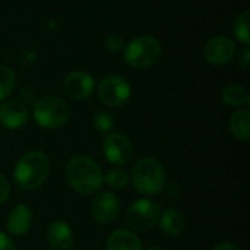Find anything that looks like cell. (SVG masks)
<instances>
[{"mask_svg": "<svg viewBox=\"0 0 250 250\" xmlns=\"http://www.w3.org/2000/svg\"><path fill=\"white\" fill-rule=\"evenodd\" d=\"M95 88L94 79L91 75L82 70L70 72L64 79V91L66 94L78 101L86 100Z\"/></svg>", "mask_w": 250, "mask_h": 250, "instance_id": "obj_11", "label": "cell"}, {"mask_svg": "<svg viewBox=\"0 0 250 250\" xmlns=\"http://www.w3.org/2000/svg\"><path fill=\"white\" fill-rule=\"evenodd\" d=\"M230 129L234 138L248 141L250 138V113L249 110H239L230 119Z\"/></svg>", "mask_w": 250, "mask_h": 250, "instance_id": "obj_17", "label": "cell"}, {"mask_svg": "<svg viewBox=\"0 0 250 250\" xmlns=\"http://www.w3.org/2000/svg\"><path fill=\"white\" fill-rule=\"evenodd\" d=\"M132 183L142 195H158L166 188V171L155 158L139 160L132 170Z\"/></svg>", "mask_w": 250, "mask_h": 250, "instance_id": "obj_3", "label": "cell"}, {"mask_svg": "<svg viewBox=\"0 0 250 250\" xmlns=\"http://www.w3.org/2000/svg\"><path fill=\"white\" fill-rule=\"evenodd\" d=\"M161 42L154 37L145 35L127 44L125 50V60L136 69H144L157 63L161 57Z\"/></svg>", "mask_w": 250, "mask_h": 250, "instance_id": "obj_5", "label": "cell"}, {"mask_svg": "<svg viewBox=\"0 0 250 250\" xmlns=\"http://www.w3.org/2000/svg\"><path fill=\"white\" fill-rule=\"evenodd\" d=\"M122 45H123V41H122V38H120L119 35H116V34L107 37V40H105V48L110 50V51H119V50L122 48Z\"/></svg>", "mask_w": 250, "mask_h": 250, "instance_id": "obj_23", "label": "cell"}, {"mask_svg": "<svg viewBox=\"0 0 250 250\" xmlns=\"http://www.w3.org/2000/svg\"><path fill=\"white\" fill-rule=\"evenodd\" d=\"M16 85V76L7 66H0V101L9 97Z\"/></svg>", "mask_w": 250, "mask_h": 250, "instance_id": "obj_20", "label": "cell"}, {"mask_svg": "<svg viewBox=\"0 0 250 250\" xmlns=\"http://www.w3.org/2000/svg\"><path fill=\"white\" fill-rule=\"evenodd\" d=\"M103 183L113 190H122L129 183V176L122 168H113L105 176H103Z\"/></svg>", "mask_w": 250, "mask_h": 250, "instance_id": "obj_19", "label": "cell"}, {"mask_svg": "<svg viewBox=\"0 0 250 250\" xmlns=\"http://www.w3.org/2000/svg\"><path fill=\"white\" fill-rule=\"evenodd\" d=\"M94 127L101 133H111L114 127V117L110 111L100 110L94 114Z\"/></svg>", "mask_w": 250, "mask_h": 250, "instance_id": "obj_22", "label": "cell"}, {"mask_svg": "<svg viewBox=\"0 0 250 250\" xmlns=\"http://www.w3.org/2000/svg\"><path fill=\"white\" fill-rule=\"evenodd\" d=\"M0 250H16L13 240L3 231H0Z\"/></svg>", "mask_w": 250, "mask_h": 250, "instance_id": "obj_25", "label": "cell"}, {"mask_svg": "<svg viewBox=\"0 0 250 250\" xmlns=\"http://www.w3.org/2000/svg\"><path fill=\"white\" fill-rule=\"evenodd\" d=\"M212 250H239V248L231 245V243H223V245H218L217 248H214Z\"/></svg>", "mask_w": 250, "mask_h": 250, "instance_id": "obj_27", "label": "cell"}, {"mask_svg": "<svg viewBox=\"0 0 250 250\" xmlns=\"http://www.w3.org/2000/svg\"><path fill=\"white\" fill-rule=\"evenodd\" d=\"M32 212L29 207L19 204L16 205L7 218V231L13 236H25L31 229Z\"/></svg>", "mask_w": 250, "mask_h": 250, "instance_id": "obj_14", "label": "cell"}, {"mask_svg": "<svg viewBox=\"0 0 250 250\" xmlns=\"http://www.w3.org/2000/svg\"><path fill=\"white\" fill-rule=\"evenodd\" d=\"M160 223L163 231L167 233L168 236H179L180 233H183L186 227V220L183 214L174 208H167L160 215Z\"/></svg>", "mask_w": 250, "mask_h": 250, "instance_id": "obj_16", "label": "cell"}, {"mask_svg": "<svg viewBox=\"0 0 250 250\" xmlns=\"http://www.w3.org/2000/svg\"><path fill=\"white\" fill-rule=\"evenodd\" d=\"M234 54H236V44L227 37H214L207 42L204 48V56L207 62L215 66H223L230 63Z\"/></svg>", "mask_w": 250, "mask_h": 250, "instance_id": "obj_9", "label": "cell"}, {"mask_svg": "<svg viewBox=\"0 0 250 250\" xmlns=\"http://www.w3.org/2000/svg\"><path fill=\"white\" fill-rule=\"evenodd\" d=\"M48 173L50 163L45 154L41 151H29L18 160L13 177L22 189L35 190L47 180Z\"/></svg>", "mask_w": 250, "mask_h": 250, "instance_id": "obj_2", "label": "cell"}, {"mask_svg": "<svg viewBox=\"0 0 250 250\" xmlns=\"http://www.w3.org/2000/svg\"><path fill=\"white\" fill-rule=\"evenodd\" d=\"M129 97L130 85L119 75L105 76L98 85V98L108 107H120L129 100Z\"/></svg>", "mask_w": 250, "mask_h": 250, "instance_id": "obj_7", "label": "cell"}, {"mask_svg": "<svg viewBox=\"0 0 250 250\" xmlns=\"http://www.w3.org/2000/svg\"><path fill=\"white\" fill-rule=\"evenodd\" d=\"M9 195H10V185L7 179L3 174H0V204L7 201Z\"/></svg>", "mask_w": 250, "mask_h": 250, "instance_id": "obj_24", "label": "cell"}, {"mask_svg": "<svg viewBox=\"0 0 250 250\" xmlns=\"http://www.w3.org/2000/svg\"><path fill=\"white\" fill-rule=\"evenodd\" d=\"M234 35L239 41H242L245 45H249L250 34H249V12H243L237 16L234 22Z\"/></svg>", "mask_w": 250, "mask_h": 250, "instance_id": "obj_21", "label": "cell"}, {"mask_svg": "<svg viewBox=\"0 0 250 250\" xmlns=\"http://www.w3.org/2000/svg\"><path fill=\"white\" fill-rule=\"evenodd\" d=\"M223 101L230 107H240L249 104V94L239 85H229L223 91Z\"/></svg>", "mask_w": 250, "mask_h": 250, "instance_id": "obj_18", "label": "cell"}, {"mask_svg": "<svg viewBox=\"0 0 250 250\" xmlns=\"http://www.w3.org/2000/svg\"><path fill=\"white\" fill-rule=\"evenodd\" d=\"M120 211V201L119 198L111 192H103L98 193L91 205V212L95 221L100 224H108L113 223Z\"/></svg>", "mask_w": 250, "mask_h": 250, "instance_id": "obj_10", "label": "cell"}, {"mask_svg": "<svg viewBox=\"0 0 250 250\" xmlns=\"http://www.w3.org/2000/svg\"><path fill=\"white\" fill-rule=\"evenodd\" d=\"M103 152L110 163L116 166H125L133 158L135 149L130 139L125 135L107 133L103 141Z\"/></svg>", "mask_w": 250, "mask_h": 250, "instance_id": "obj_8", "label": "cell"}, {"mask_svg": "<svg viewBox=\"0 0 250 250\" xmlns=\"http://www.w3.org/2000/svg\"><path fill=\"white\" fill-rule=\"evenodd\" d=\"M107 250H144L139 237L129 230H116L107 239Z\"/></svg>", "mask_w": 250, "mask_h": 250, "instance_id": "obj_15", "label": "cell"}, {"mask_svg": "<svg viewBox=\"0 0 250 250\" xmlns=\"http://www.w3.org/2000/svg\"><path fill=\"white\" fill-rule=\"evenodd\" d=\"M249 60H250V51L249 48L246 47L242 53H240V57H239V66L242 67V69H248V66H249Z\"/></svg>", "mask_w": 250, "mask_h": 250, "instance_id": "obj_26", "label": "cell"}, {"mask_svg": "<svg viewBox=\"0 0 250 250\" xmlns=\"http://www.w3.org/2000/svg\"><path fill=\"white\" fill-rule=\"evenodd\" d=\"M160 215H161V209L154 201L139 199L129 207L126 212V221L132 230L146 231L157 224Z\"/></svg>", "mask_w": 250, "mask_h": 250, "instance_id": "obj_6", "label": "cell"}, {"mask_svg": "<svg viewBox=\"0 0 250 250\" xmlns=\"http://www.w3.org/2000/svg\"><path fill=\"white\" fill-rule=\"evenodd\" d=\"M66 180L78 193L92 195L103 186V173L92 158L78 155L66 166Z\"/></svg>", "mask_w": 250, "mask_h": 250, "instance_id": "obj_1", "label": "cell"}, {"mask_svg": "<svg viewBox=\"0 0 250 250\" xmlns=\"http://www.w3.org/2000/svg\"><path fill=\"white\" fill-rule=\"evenodd\" d=\"M70 117L69 104L59 97H42L34 104V119L45 129H57L67 123Z\"/></svg>", "mask_w": 250, "mask_h": 250, "instance_id": "obj_4", "label": "cell"}, {"mask_svg": "<svg viewBox=\"0 0 250 250\" xmlns=\"http://www.w3.org/2000/svg\"><path fill=\"white\" fill-rule=\"evenodd\" d=\"M146 250H164L163 248H157V246H152V248H148Z\"/></svg>", "mask_w": 250, "mask_h": 250, "instance_id": "obj_28", "label": "cell"}, {"mask_svg": "<svg viewBox=\"0 0 250 250\" xmlns=\"http://www.w3.org/2000/svg\"><path fill=\"white\" fill-rule=\"evenodd\" d=\"M47 242L51 250H72L75 236L69 224L63 221H53L47 230Z\"/></svg>", "mask_w": 250, "mask_h": 250, "instance_id": "obj_13", "label": "cell"}, {"mask_svg": "<svg viewBox=\"0 0 250 250\" xmlns=\"http://www.w3.org/2000/svg\"><path fill=\"white\" fill-rule=\"evenodd\" d=\"M28 122V110L19 100H7L0 104V125L7 129H19Z\"/></svg>", "mask_w": 250, "mask_h": 250, "instance_id": "obj_12", "label": "cell"}]
</instances>
